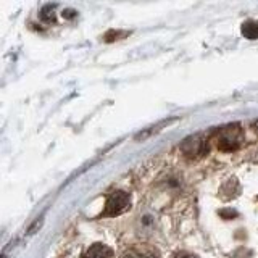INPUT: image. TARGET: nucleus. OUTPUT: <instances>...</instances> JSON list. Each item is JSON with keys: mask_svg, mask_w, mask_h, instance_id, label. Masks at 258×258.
<instances>
[{"mask_svg": "<svg viewBox=\"0 0 258 258\" xmlns=\"http://www.w3.org/2000/svg\"><path fill=\"white\" fill-rule=\"evenodd\" d=\"M131 208V197L129 194L123 192V190H115L111 192L107 204H105V210H103V216H118L123 215L124 212Z\"/></svg>", "mask_w": 258, "mask_h": 258, "instance_id": "f257e3e1", "label": "nucleus"}, {"mask_svg": "<svg viewBox=\"0 0 258 258\" xmlns=\"http://www.w3.org/2000/svg\"><path fill=\"white\" fill-rule=\"evenodd\" d=\"M242 142V131L239 126H228L223 127L218 134V149L224 152L236 150Z\"/></svg>", "mask_w": 258, "mask_h": 258, "instance_id": "f03ea898", "label": "nucleus"}, {"mask_svg": "<svg viewBox=\"0 0 258 258\" xmlns=\"http://www.w3.org/2000/svg\"><path fill=\"white\" fill-rule=\"evenodd\" d=\"M181 150L185 157L190 158H199L207 155L208 152V142L202 136H192L189 139H185L181 145Z\"/></svg>", "mask_w": 258, "mask_h": 258, "instance_id": "7ed1b4c3", "label": "nucleus"}, {"mask_svg": "<svg viewBox=\"0 0 258 258\" xmlns=\"http://www.w3.org/2000/svg\"><path fill=\"white\" fill-rule=\"evenodd\" d=\"M121 258H160V253L155 247L134 245L131 248H127L126 252L121 255Z\"/></svg>", "mask_w": 258, "mask_h": 258, "instance_id": "20e7f679", "label": "nucleus"}, {"mask_svg": "<svg viewBox=\"0 0 258 258\" xmlns=\"http://www.w3.org/2000/svg\"><path fill=\"white\" fill-rule=\"evenodd\" d=\"M83 258H115V253H113V250L108 245L94 244L86 250Z\"/></svg>", "mask_w": 258, "mask_h": 258, "instance_id": "39448f33", "label": "nucleus"}, {"mask_svg": "<svg viewBox=\"0 0 258 258\" xmlns=\"http://www.w3.org/2000/svg\"><path fill=\"white\" fill-rule=\"evenodd\" d=\"M242 34L250 40L258 39V21H255V20L245 21L244 24H242Z\"/></svg>", "mask_w": 258, "mask_h": 258, "instance_id": "423d86ee", "label": "nucleus"}, {"mask_svg": "<svg viewBox=\"0 0 258 258\" xmlns=\"http://www.w3.org/2000/svg\"><path fill=\"white\" fill-rule=\"evenodd\" d=\"M173 258H199V256L190 253V252H177V253L173 255Z\"/></svg>", "mask_w": 258, "mask_h": 258, "instance_id": "0eeeda50", "label": "nucleus"}, {"mask_svg": "<svg viewBox=\"0 0 258 258\" xmlns=\"http://www.w3.org/2000/svg\"><path fill=\"white\" fill-rule=\"evenodd\" d=\"M255 129H256V133H258V121H256V123H255Z\"/></svg>", "mask_w": 258, "mask_h": 258, "instance_id": "6e6552de", "label": "nucleus"}]
</instances>
